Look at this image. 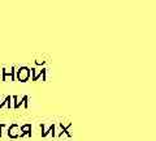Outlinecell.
Returning <instances> with one entry per match:
<instances>
[{"label":"cell","instance_id":"cell-1","mask_svg":"<svg viewBox=\"0 0 156 141\" xmlns=\"http://www.w3.org/2000/svg\"><path fill=\"white\" fill-rule=\"evenodd\" d=\"M31 75V69L29 67H20L16 71V79L21 82H26Z\"/></svg>","mask_w":156,"mask_h":141},{"label":"cell","instance_id":"cell-2","mask_svg":"<svg viewBox=\"0 0 156 141\" xmlns=\"http://www.w3.org/2000/svg\"><path fill=\"white\" fill-rule=\"evenodd\" d=\"M7 133H8V136L11 139H17L18 136H21V127H20L18 124L14 123V124H12L11 127L8 128V132Z\"/></svg>","mask_w":156,"mask_h":141},{"label":"cell","instance_id":"cell-3","mask_svg":"<svg viewBox=\"0 0 156 141\" xmlns=\"http://www.w3.org/2000/svg\"><path fill=\"white\" fill-rule=\"evenodd\" d=\"M14 72H16V68H11V71H8L4 68L3 69V81H14Z\"/></svg>","mask_w":156,"mask_h":141},{"label":"cell","instance_id":"cell-4","mask_svg":"<svg viewBox=\"0 0 156 141\" xmlns=\"http://www.w3.org/2000/svg\"><path fill=\"white\" fill-rule=\"evenodd\" d=\"M31 73H33V81H37L39 76H43V79L46 80V69L44 68H42V69H35V68H33Z\"/></svg>","mask_w":156,"mask_h":141},{"label":"cell","instance_id":"cell-5","mask_svg":"<svg viewBox=\"0 0 156 141\" xmlns=\"http://www.w3.org/2000/svg\"><path fill=\"white\" fill-rule=\"evenodd\" d=\"M23 135L31 136V124H23V125H21V136H23Z\"/></svg>","mask_w":156,"mask_h":141},{"label":"cell","instance_id":"cell-6","mask_svg":"<svg viewBox=\"0 0 156 141\" xmlns=\"http://www.w3.org/2000/svg\"><path fill=\"white\" fill-rule=\"evenodd\" d=\"M35 64H38V65H41V64H44V60H37V61H35Z\"/></svg>","mask_w":156,"mask_h":141}]
</instances>
